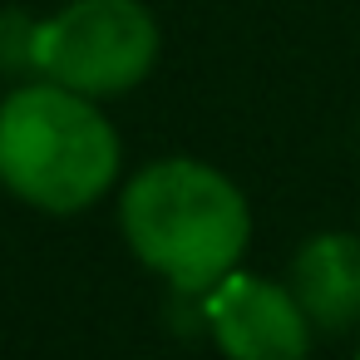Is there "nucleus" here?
I'll return each instance as SVG.
<instances>
[{"mask_svg":"<svg viewBox=\"0 0 360 360\" xmlns=\"http://www.w3.org/2000/svg\"><path fill=\"white\" fill-rule=\"evenodd\" d=\"M119 222L134 257L178 291H212L252 237L247 198L198 158H163L134 173L119 198Z\"/></svg>","mask_w":360,"mask_h":360,"instance_id":"1","label":"nucleus"},{"mask_svg":"<svg viewBox=\"0 0 360 360\" xmlns=\"http://www.w3.org/2000/svg\"><path fill=\"white\" fill-rule=\"evenodd\" d=\"M119 134L94 99L65 84H25L0 104V183L40 212H84L114 188Z\"/></svg>","mask_w":360,"mask_h":360,"instance_id":"2","label":"nucleus"},{"mask_svg":"<svg viewBox=\"0 0 360 360\" xmlns=\"http://www.w3.org/2000/svg\"><path fill=\"white\" fill-rule=\"evenodd\" d=\"M158 20L139 0H75L40 20V75L84 99L129 94L153 75Z\"/></svg>","mask_w":360,"mask_h":360,"instance_id":"3","label":"nucleus"},{"mask_svg":"<svg viewBox=\"0 0 360 360\" xmlns=\"http://www.w3.org/2000/svg\"><path fill=\"white\" fill-rule=\"evenodd\" d=\"M207 330L227 360H306L316 326L291 286L227 271L207 291Z\"/></svg>","mask_w":360,"mask_h":360,"instance_id":"4","label":"nucleus"},{"mask_svg":"<svg viewBox=\"0 0 360 360\" xmlns=\"http://www.w3.org/2000/svg\"><path fill=\"white\" fill-rule=\"evenodd\" d=\"M286 286L296 291L301 311L311 316V326L321 335L355 330L360 326V237H350V232L311 237L296 252Z\"/></svg>","mask_w":360,"mask_h":360,"instance_id":"5","label":"nucleus"},{"mask_svg":"<svg viewBox=\"0 0 360 360\" xmlns=\"http://www.w3.org/2000/svg\"><path fill=\"white\" fill-rule=\"evenodd\" d=\"M35 55H40V25H35L25 11L6 6V11H0V75L15 79V75L40 70Z\"/></svg>","mask_w":360,"mask_h":360,"instance_id":"6","label":"nucleus"},{"mask_svg":"<svg viewBox=\"0 0 360 360\" xmlns=\"http://www.w3.org/2000/svg\"><path fill=\"white\" fill-rule=\"evenodd\" d=\"M355 360H360V350H355Z\"/></svg>","mask_w":360,"mask_h":360,"instance_id":"7","label":"nucleus"}]
</instances>
